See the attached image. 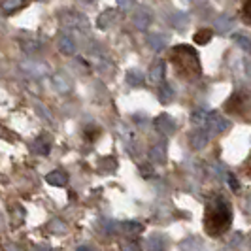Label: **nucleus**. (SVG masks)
Instances as JSON below:
<instances>
[{
  "mask_svg": "<svg viewBox=\"0 0 251 251\" xmlns=\"http://www.w3.org/2000/svg\"><path fill=\"white\" fill-rule=\"evenodd\" d=\"M234 42H236V46L242 48L244 51H251V38L246 36V34H236L234 36Z\"/></svg>",
  "mask_w": 251,
  "mask_h": 251,
  "instance_id": "17",
  "label": "nucleus"
},
{
  "mask_svg": "<svg viewBox=\"0 0 251 251\" xmlns=\"http://www.w3.org/2000/svg\"><path fill=\"white\" fill-rule=\"evenodd\" d=\"M172 64L176 68V72L179 77L183 79H195L199 77L202 72L201 61H199V53L189 48V46H176L172 53H170Z\"/></svg>",
  "mask_w": 251,
  "mask_h": 251,
  "instance_id": "2",
  "label": "nucleus"
},
{
  "mask_svg": "<svg viewBox=\"0 0 251 251\" xmlns=\"http://www.w3.org/2000/svg\"><path fill=\"white\" fill-rule=\"evenodd\" d=\"M228 183L232 185V189H238L240 187L238 183H236V179H234V176H232V174H228Z\"/></svg>",
  "mask_w": 251,
  "mask_h": 251,
  "instance_id": "27",
  "label": "nucleus"
},
{
  "mask_svg": "<svg viewBox=\"0 0 251 251\" xmlns=\"http://www.w3.org/2000/svg\"><path fill=\"white\" fill-rule=\"evenodd\" d=\"M26 2L25 0H2V12L4 13H13L19 8H23Z\"/></svg>",
  "mask_w": 251,
  "mask_h": 251,
  "instance_id": "11",
  "label": "nucleus"
},
{
  "mask_svg": "<svg viewBox=\"0 0 251 251\" xmlns=\"http://www.w3.org/2000/svg\"><path fill=\"white\" fill-rule=\"evenodd\" d=\"M126 81H128L130 85L138 87V85L144 83V75H142V72H138V70H130V72L126 74Z\"/></svg>",
  "mask_w": 251,
  "mask_h": 251,
  "instance_id": "16",
  "label": "nucleus"
},
{
  "mask_svg": "<svg viewBox=\"0 0 251 251\" xmlns=\"http://www.w3.org/2000/svg\"><path fill=\"white\" fill-rule=\"evenodd\" d=\"M150 77H151V81H163V77H164V64L163 63H155L153 64V68L150 70Z\"/></svg>",
  "mask_w": 251,
  "mask_h": 251,
  "instance_id": "14",
  "label": "nucleus"
},
{
  "mask_svg": "<svg viewBox=\"0 0 251 251\" xmlns=\"http://www.w3.org/2000/svg\"><path fill=\"white\" fill-rule=\"evenodd\" d=\"M50 142L48 140H44V138H40L36 140L34 144H32V148H34V153H38V155H48L50 153Z\"/></svg>",
  "mask_w": 251,
  "mask_h": 251,
  "instance_id": "15",
  "label": "nucleus"
},
{
  "mask_svg": "<svg viewBox=\"0 0 251 251\" xmlns=\"http://www.w3.org/2000/svg\"><path fill=\"white\" fill-rule=\"evenodd\" d=\"M99 136H100V128H99V126H89V128H85V138H87L89 142L99 140Z\"/></svg>",
  "mask_w": 251,
  "mask_h": 251,
  "instance_id": "21",
  "label": "nucleus"
},
{
  "mask_svg": "<svg viewBox=\"0 0 251 251\" xmlns=\"http://www.w3.org/2000/svg\"><path fill=\"white\" fill-rule=\"evenodd\" d=\"M244 19L248 21V23H251V0H246V4H244Z\"/></svg>",
  "mask_w": 251,
  "mask_h": 251,
  "instance_id": "24",
  "label": "nucleus"
},
{
  "mask_svg": "<svg viewBox=\"0 0 251 251\" xmlns=\"http://www.w3.org/2000/svg\"><path fill=\"white\" fill-rule=\"evenodd\" d=\"M212 36H214V30H212V28H201L199 32H195L193 42L199 44V46H206V44L212 40Z\"/></svg>",
  "mask_w": 251,
  "mask_h": 251,
  "instance_id": "9",
  "label": "nucleus"
},
{
  "mask_svg": "<svg viewBox=\"0 0 251 251\" xmlns=\"http://www.w3.org/2000/svg\"><path fill=\"white\" fill-rule=\"evenodd\" d=\"M208 115H210V113L202 112V110H197V112H193V121H195V123H199V125H206Z\"/></svg>",
  "mask_w": 251,
  "mask_h": 251,
  "instance_id": "22",
  "label": "nucleus"
},
{
  "mask_svg": "<svg viewBox=\"0 0 251 251\" xmlns=\"http://www.w3.org/2000/svg\"><path fill=\"white\" fill-rule=\"evenodd\" d=\"M117 4H119L121 10H130L132 4H134V0H117Z\"/></svg>",
  "mask_w": 251,
  "mask_h": 251,
  "instance_id": "25",
  "label": "nucleus"
},
{
  "mask_svg": "<svg viewBox=\"0 0 251 251\" xmlns=\"http://www.w3.org/2000/svg\"><path fill=\"white\" fill-rule=\"evenodd\" d=\"M46 181L50 183V185H59V187H63L66 185V181H68V176L61 172V170H55V172H50L48 176H46Z\"/></svg>",
  "mask_w": 251,
  "mask_h": 251,
  "instance_id": "8",
  "label": "nucleus"
},
{
  "mask_svg": "<svg viewBox=\"0 0 251 251\" xmlns=\"http://www.w3.org/2000/svg\"><path fill=\"white\" fill-rule=\"evenodd\" d=\"M155 128H157L159 132H163V134H172L176 125H174V121H172L170 115H159V117L155 119Z\"/></svg>",
  "mask_w": 251,
  "mask_h": 251,
  "instance_id": "5",
  "label": "nucleus"
},
{
  "mask_svg": "<svg viewBox=\"0 0 251 251\" xmlns=\"http://www.w3.org/2000/svg\"><path fill=\"white\" fill-rule=\"evenodd\" d=\"M172 21H174V26H176V28H185L187 23H189V19H187V15H185V13H176Z\"/></svg>",
  "mask_w": 251,
  "mask_h": 251,
  "instance_id": "20",
  "label": "nucleus"
},
{
  "mask_svg": "<svg viewBox=\"0 0 251 251\" xmlns=\"http://www.w3.org/2000/svg\"><path fill=\"white\" fill-rule=\"evenodd\" d=\"M57 44H59V50L63 51V53H66V55H74L75 53V44H74V40H72V38L61 36Z\"/></svg>",
  "mask_w": 251,
  "mask_h": 251,
  "instance_id": "10",
  "label": "nucleus"
},
{
  "mask_svg": "<svg viewBox=\"0 0 251 251\" xmlns=\"http://www.w3.org/2000/svg\"><path fill=\"white\" fill-rule=\"evenodd\" d=\"M214 26L217 28V32L226 34V32H230V30H232V26H234V19H232L230 15H219V17L214 21Z\"/></svg>",
  "mask_w": 251,
  "mask_h": 251,
  "instance_id": "6",
  "label": "nucleus"
},
{
  "mask_svg": "<svg viewBox=\"0 0 251 251\" xmlns=\"http://www.w3.org/2000/svg\"><path fill=\"white\" fill-rule=\"evenodd\" d=\"M172 97H174L172 87H170L168 83H163V85H161V100L168 102V100H172Z\"/></svg>",
  "mask_w": 251,
  "mask_h": 251,
  "instance_id": "19",
  "label": "nucleus"
},
{
  "mask_svg": "<svg viewBox=\"0 0 251 251\" xmlns=\"http://www.w3.org/2000/svg\"><path fill=\"white\" fill-rule=\"evenodd\" d=\"M232 225V208L230 202L223 197H214L206 206L204 215V230L212 238L223 236Z\"/></svg>",
  "mask_w": 251,
  "mask_h": 251,
  "instance_id": "1",
  "label": "nucleus"
},
{
  "mask_svg": "<svg viewBox=\"0 0 251 251\" xmlns=\"http://www.w3.org/2000/svg\"><path fill=\"white\" fill-rule=\"evenodd\" d=\"M250 210H251V199H250Z\"/></svg>",
  "mask_w": 251,
  "mask_h": 251,
  "instance_id": "28",
  "label": "nucleus"
},
{
  "mask_svg": "<svg viewBox=\"0 0 251 251\" xmlns=\"http://www.w3.org/2000/svg\"><path fill=\"white\" fill-rule=\"evenodd\" d=\"M206 126L210 128V132L221 134V132H225L226 128L230 126V123L226 121L225 117H221L219 113H210V115H208V121H206Z\"/></svg>",
  "mask_w": 251,
  "mask_h": 251,
  "instance_id": "4",
  "label": "nucleus"
},
{
  "mask_svg": "<svg viewBox=\"0 0 251 251\" xmlns=\"http://www.w3.org/2000/svg\"><path fill=\"white\" fill-rule=\"evenodd\" d=\"M150 46L155 51H161L164 48V38L161 34H151L150 36Z\"/></svg>",
  "mask_w": 251,
  "mask_h": 251,
  "instance_id": "18",
  "label": "nucleus"
},
{
  "mask_svg": "<svg viewBox=\"0 0 251 251\" xmlns=\"http://www.w3.org/2000/svg\"><path fill=\"white\" fill-rule=\"evenodd\" d=\"M206 142H208V136H206L202 130L193 132V136H191V146H193L195 150H202V148L206 146Z\"/></svg>",
  "mask_w": 251,
  "mask_h": 251,
  "instance_id": "13",
  "label": "nucleus"
},
{
  "mask_svg": "<svg viewBox=\"0 0 251 251\" xmlns=\"http://www.w3.org/2000/svg\"><path fill=\"white\" fill-rule=\"evenodd\" d=\"M246 106H248V97H246L244 93H234V95L225 102V112L232 113V115H238V113L246 112Z\"/></svg>",
  "mask_w": 251,
  "mask_h": 251,
  "instance_id": "3",
  "label": "nucleus"
},
{
  "mask_svg": "<svg viewBox=\"0 0 251 251\" xmlns=\"http://www.w3.org/2000/svg\"><path fill=\"white\" fill-rule=\"evenodd\" d=\"M132 21H134V26H138L140 30H144V28H148V26H150L151 13L148 12V10H140V12L134 13Z\"/></svg>",
  "mask_w": 251,
  "mask_h": 251,
  "instance_id": "7",
  "label": "nucleus"
},
{
  "mask_svg": "<svg viewBox=\"0 0 251 251\" xmlns=\"http://www.w3.org/2000/svg\"><path fill=\"white\" fill-rule=\"evenodd\" d=\"M53 232H57V230H61V232H64L66 228H64V225H63V221H53V225L50 226Z\"/></svg>",
  "mask_w": 251,
  "mask_h": 251,
  "instance_id": "26",
  "label": "nucleus"
},
{
  "mask_svg": "<svg viewBox=\"0 0 251 251\" xmlns=\"http://www.w3.org/2000/svg\"><path fill=\"white\" fill-rule=\"evenodd\" d=\"M123 228H125L126 232H130V234H132V232H142V225H138V223L134 225L132 221H126V223H123Z\"/></svg>",
  "mask_w": 251,
  "mask_h": 251,
  "instance_id": "23",
  "label": "nucleus"
},
{
  "mask_svg": "<svg viewBox=\"0 0 251 251\" xmlns=\"http://www.w3.org/2000/svg\"><path fill=\"white\" fill-rule=\"evenodd\" d=\"M150 159L153 161V163H157V164H161L164 163V159H166V151H164V146H155L153 150L150 151Z\"/></svg>",
  "mask_w": 251,
  "mask_h": 251,
  "instance_id": "12",
  "label": "nucleus"
}]
</instances>
